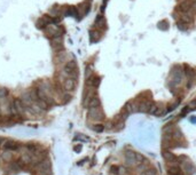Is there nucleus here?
<instances>
[{"mask_svg": "<svg viewBox=\"0 0 196 175\" xmlns=\"http://www.w3.org/2000/svg\"><path fill=\"white\" fill-rule=\"evenodd\" d=\"M0 116H1V105H0Z\"/></svg>", "mask_w": 196, "mask_h": 175, "instance_id": "obj_34", "label": "nucleus"}, {"mask_svg": "<svg viewBox=\"0 0 196 175\" xmlns=\"http://www.w3.org/2000/svg\"><path fill=\"white\" fill-rule=\"evenodd\" d=\"M181 170H184L186 175H193L196 172L194 165L191 164V163H187V160L184 163V165H182V168H181Z\"/></svg>", "mask_w": 196, "mask_h": 175, "instance_id": "obj_9", "label": "nucleus"}, {"mask_svg": "<svg viewBox=\"0 0 196 175\" xmlns=\"http://www.w3.org/2000/svg\"><path fill=\"white\" fill-rule=\"evenodd\" d=\"M118 174L119 175H128V170L125 167H118Z\"/></svg>", "mask_w": 196, "mask_h": 175, "instance_id": "obj_25", "label": "nucleus"}, {"mask_svg": "<svg viewBox=\"0 0 196 175\" xmlns=\"http://www.w3.org/2000/svg\"><path fill=\"white\" fill-rule=\"evenodd\" d=\"M144 175H157V172H156L155 170H147L146 172H144Z\"/></svg>", "mask_w": 196, "mask_h": 175, "instance_id": "obj_29", "label": "nucleus"}, {"mask_svg": "<svg viewBox=\"0 0 196 175\" xmlns=\"http://www.w3.org/2000/svg\"><path fill=\"white\" fill-rule=\"evenodd\" d=\"M92 128H93V130H95L96 133H101V132H103V130H104V125H101V124L94 125Z\"/></svg>", "mask_w": 196, "mask_h": 175, "instance_id": "obj_24", "label": "nucleus"}, {"mask_svg": "<svg viewBox=\"0 0 196 175\" xmlns=\"http://www.w3.org/2000/svg\"><path fill=\"white\" fill-rule=\"evenodd\" d=\"M188 108H189L190 110H195V109H196V98H195V100H193V101L189 102V104H188Z\"/></svg>", "mask_w": 196, "mask_h": 175, "instance_id": "obj_27", "label": "nucleus"}, {"mask_svg": "<svg viewBox=\"0 0 196 175\" xmlns=\"http://www.w3.org/2000/svg\"><path fill=\"white\" fill-rule=\"evenodd\" d=\"M158 109H160V108H158V104L153 103L151 107H150V109H149V111H148V113H149V114H156V112H157Z\"/></svg>", "mask_w": 196, "mask_h": 175, "instance_id": "obj_23", "label": "nucleus"}, {"mask_svg": "<svg viewBox=\"0 0 196 175\" xmlns=\"http://www.w3.org/2000/svg\"><path fill=\"white\" fill-rule=\"evenodd\" d=\"M8 96H9V90L5 88V87H0V101L6 100Z\"/></svg>", "mask_w": 196, "mask_h": 175, "instance_id": "obj_20", "label": "nucleus"}, {"mask_svg": "<svg viewBox=\"0 0 196 175\" xmlns=\"http://www.w3.org/2000/svg\"><path fill=\"white\" fill-rule=\"evenodd\" d=\"M25 148H27V150L31 153H36L37 151H39V145H38L37 143H28V144L25 145Z\"/></svg>", "mask_w": 196, "mask_h": 175, "instance_id": "obj_17", "label": "nucleus"}, {"mask_svg": "<svg viewBox=\"0 0 196 175\" xmlns=\"http://www.w3.org/2000/svg\"><path fill=\"white\" fill-rule=\"evenodd\" d=\"M94 23H95V25L99 27V28H104V25H106V20H104V17L102 16V15H98Z\"/></svg>", "mask_w": 196, "mask_h": 175, "instance_id": "obj_19", "label": "nucleus"}, {"mask_svg": "<svg viewBox=\"0 0 196 175\" xmlns=\"http://www.w3.org/2000/svg\"><path fill=\"white\" fill-rule=\"evenodd\" d=\"M20 100L22 101V103H23V105L25 108H29V107H31L35 102L32 101V98H31V96H30V93H29V90L28 92H24L23 94L21 95V97H20Z\"/></svg>", "mask_w": 196, "mask_h": 175, "instance_id": "obj_8", "label": "nucleus"}, {"mask_svg": "<svg viewBox=\"0 0 196 175\" xmlns=\"http://www.w3.org/2000/svg\"><path fill=\"white\" fill-rule=\"evenodd\" d=\"M62 97L64 98V100H63V103L65 104V103L70 102V100H71V97H72V96L70 95V94H63V96H62Z\"/></svg>", "mask_w": 196, "mask_h": 175, "instance_id": "obj_26", "label": "nucleus"}, {"mask_svg": "<svg viewBox=\"0 0 196 175\" xmlns=\"http://www.w3.org/2000/svg\"><path fill=\"white\" fill-rule=\"evenodd\" d=\"M125 160H126L127 165H130V166H138L139 165L138 160H137V152L127 151L125 153Z\"/></svg>", "mask_w": 196, "mask_h": 175, "instance_id": "obj_6", "label": "nucleus"}, {"mask_svg": "<svg viewBox=\"0 0 196 175\" xmlns=\"http://www.w3.org/2000/svg\"><path fill=\"white\" fill-rule=\"evenodd\" d=\"M193 4L190 2V1H188V0H185V1H182L181 4H179L178 6V9L180 11H182V13H188V11H190V9H193Z\"/></svg>", "mask_w": 196, "mask_h": 175, "instance_id": "obj_10", "label": "nucleus"}, {"mask_svg": "<svg viewBox=\"0 0 196 175\" xmlns=\"http://www.w3.org/2000/svg\"><path fill=\"white\" fill-rule=\"evenodd\" d=\"M52 42V47L55 52H62L63 51V36H58V37H54L51 39Z\"/></svg>", "mask_w": 196, "mask_h": 175, "instance_id": "obj_3", "label": "nucleus"}, {"mask_svg": "<svg viewBox=\"0 0 196 175\" xmlns=\"http://www.w3.org/2000/svg\"><path fill=\"white\" fill-rule=\"evenodd\" d=\"M5 141H6V140H5L4 137H0V145H4V143H5Z\"/></svg>", "mask_w": 196, "mask_h": 175, "instance_id": "obj_32", "label": "nucleus"}, {"mask_svg": "<svg viewBox=\"0 0 196 175\" xmlns=\"http://www.w3.org/2000/svg\"><path fill=\"white\" fill-rule=\"evenodd\" d=\"M1 159L4 160V161H6V163H11V161H13L14 160V155H13L12 151H7V150H5L4 152L1 153Z\"/></svg>", "mask_w": 196, "mask_h": 175, "instance_id": "obj_15", "label": "nucleus"}, {"mask_svg": "<svg viewBox=\"0 0 196 175\" xmlns=\"http://www.w3.org/2000/svg\"><path fill=\"white\" fill-rule=\"evenodd\" d=\"M180 175H182V174H180Z\"/></svg>", "mask_w": 196, "mask_h": 175, "instance_id": "obj_38", "label": "nucleus"}, {"mask_svg": "<svg viewBox=\"0 0 196 175\" xmlns=\"http://www.w3.org/2000/svg\"><path fill=\"white\" fill-rule=\"evenodd\" d=\"M90 39H91L92 42L98 41V40L100 39V32H99V31H91V32H90Z\"/></svg>", "mask_w": 196, "mask_h": 175, "instance_id": "obj_21", "label": "nucleus"}, {"mask_svg": "<svg viewBox=\"0 0 196 175\" xmlns=\"http://www.w3.org/2000/svg\"><path fill=\"white\" fill-rule=\"evenodd\" d=\"M180 21L188 25V24H190V23L193 22V18H191L189 15H182V16L180 17Z\"/></svg>", "mask_w": 196, "mask_h": 175, "instance_id": "obj_22", "label": "nucleus"}, {"mask_svg": "<svg viewBox=\"0 0 196 175\" xmlns=\"http://www.w3.org/2000/svg\"><path fill=\"white\" fill-rule=\"evenodd\" d=\"M4 148H5V150H7V151L14 152V151H17V150L21 149V144L17 143V142L13 141V140H6L5 143H4Z\"/></svg>", "mask_w": 196, "mask_h": 175, "instance_id": "obj_4", "label": "nucleus"}, {"mask_svg": "<svg viewBox=\"0 0 196 175\" xmlns=\"http://www.w3.org/2000/svg\"><path fill=\"white\" fill-rule=\"evenodd\" d=\"M45 36L48 38H54V37H58V36H63L64 29L62 27H60L58 24H49L46 28L44 29Z\"/></svg>", "mask_w": 196, "mask_h": 175, "instance_id": "obj_1", "label": "nucleus"}, {"mask_svg": "<svg viewBox=\"0 0 196 175\" xmlns=\"http://www.w3.org/2000/svg\"><path fill=\"white\" fill-rule=\"evenodd\" d=\"M103 1H108V0H103Z\"/></svg>", "mask_w": 196, "mask_h": 175, "instance_id": "obj_37", "label": "nucleus"}, {"mask_svg": "<svg viewBox=\"0 0 196 175\" xmlns=\"http://www.w3.org/2000/svg\"><path fill=\"white\" fill-rule=\"evenodd\" d=\"M20 159L27 165H32V163H33V153L27 151V152L22 153V156L20 157Z\"/></svg>", "mask_w": 196, "mask_h": 175, "instance_id": "obj_11", "label": "nucleus"}, {"mask_svg": "<svg viewBox=\"0 0 196 175\" xmlns=\"http://www.w3.org/2000/svg\"><path fill=\"white\" fill-rule=\"evenodd\" d=\"M62 86H63L64 90H65L67 93L74 92L76 88V80L72 79V78H67V79H64Z\"/></svg>", "mask_w": 196, "mask_h": 175, "instance_id": "obj_7", "label": "nucleus"}, {"mask_svg": "<svg viewBox=\"0 0 196 175\" xmlns=\"http://www.w3.org/2000/svg\"><path fill=\"white\" fill-rule=\"evenodd\" d=\"M88 119H91L93 121H101L104 119V113L102 111L101 107L100 108H93V109H88Z\"/></svg>", "mask_w": 196, "mask_h": 175, "instance_id": "obj_2", "label": "nucleus"}, {"mask_svg": "<svg viewBox=\"0 0 196 175\" xmlns=\"http://www.w3.org/2000/svg\"><path fill=\"white\" fill-rule=\"evenodd\" d=\"M167 173L169 175H180L182 174V170L177 166V165H174V166H169L167 167Z\"/></svg>", "mask_w": 196, "mask_h": 175, "instance_id": "obj_16", "label": "nucleus"}, {"mask_svg": "<svg viewBox=\"0 0 196 175\" xmlns=\"http://www.w3.org/2000/svg\"><path fill=\"white\" fill-rule=\"evenodd\" d=\"M35 104L37 105V107H39L43 110V111H46V110H48L49 109V105H48V103L45 101H43V100H38L37 102H35Z\"/></svg>", "mask_w": 196, "mask_h": 175, "instance_id": "obj_18", "label": "nucleus"}, {"mask_svg": "<svg viewBox=\"0 0 196 175\" xmlns=\"http://www.w3.org/2000/svg\"><path fill=\"white\" fill-rule=\"evenodd\" d=\"M1 161H2V159H1V157H0V164H1Z\"/></svg>", "mask_w": 196, "mask_h": 175, "instance_id": "obj_35", "label": "nucleus"}, {"mask_svg": "<svg viewBox=\"0 0 196 175\" xmlns=\"http://www.w3.org/2000/svg\"><path fill=\"white\" fill-rule=\"evenodd\" d=\"M162 156H163L164 160H165L166 163H169V164H174V163L178 161V158L175 157V155L171 152L170 150H167V149H164V150L162 151Z\"/></svg>", "mask_w": 196, "mask_h": 175, "instance_id": "obj_5", "label": "nucleus"}, {"mask_svg": "<svg viewBox=\"0 0 196 175\" xmlns=\"http://www.w3.org/2000/svg\"><path fill=\"white\" fill-rule=\"evenodd\" d=\"M110 170H111V173H114V174H118V166H112V167L110 168Z\"/></svg>", "mask_w": 196, "mask_h": 175, "instance_id": "obj_30", "label": "nucleus"}, {"mask_svg": "<svg viewBox=\"0 0 196 175\" xmlns=\"http://www.w3.org/2000/svg\"><path fill=\"white\" fill-rule=\"evenodd\" d=\"M91 77H92V70L90 68H87L86 71H85V78H86V79H90Z\"/></svg>", "mask_w": 196, "mask_h": 175, "instance_id": "obj_28", "label": "nucleus"}, {"mask_svg": "<svg viewBox=\"0 0 196 175\" xmlns=\"http://www.w3.org/2000/svg\"><path fill=\"white\" fill-rule=\"evenodd\" d=\"M101 107V100H100V97L98 95H94L91 98V101L88 102V104H87V108L88 109H93V108H100Z\"/></svg>", "mask_w": 196, "mask_h": 175, "instance_id": "obj_13", "label": "nucleus"}, {"mask_svg": "<svg viewBox=\"0 0 196 175\" xmlns=\"http://www.w3.org/2000/svg\"><path fill=\"white\" fill-rule=\"evenodd\" d=\"M74 150H75L76 152H78V151H81V145H78V147H75V148H74Z\"/></svg>", "mask_w": 196, "mask_h": 175, "instance_id": "obj_31", "label": "nucleus"}, {"mask_svg": "<svg viewBox=\"0 0 196 175\" xmlns=\"http://www.w3.org/2000/svg\"><path fill=\"white\" fill-rule=\"evenodd\" d=\"M151 101L150 100H144L141 101V103L139 104V111L140 112H148L149 111L150 107H151Z\"/></svg>", "mask_w": 196, "mask_h": 175, "instance_id": "obj_12", "label": "nucleus"}, {"mask_svg": "<svg viewBox=\"0 0 196 175\" xmlns=\"http://www.w3.org/2000/svg\"><path fill=\"white\" fill-rule=\"evenodd\" d=\"M191 7H193V9H194V11H196V2H194V4H193V6H191Z\"/></svg>", "mask_w": 196, "mask_h": 175, "instance_id": "obj_33", "label": "nucleus"}, {"mask_svg": "<svg viewBox=\"0 0 196 175\" xmlns=\"http://www.w3.org/2000/svg\"><path fill=\"white\" fill-rule=\"evenodd\" d=\"M49 15L52 17H58L60 15H62V7L58 5L53 6L49 9Z\"/></svg>", "mask_w": 196, "mask_h": 175, "instance_id": "obj_14", "label": "nucleus"}, {"mask_svg": "<svg viewBox=\"0 0 196 175\" xmlns=\"http://www.w3.org/2000/svg\"><path fill=\"white\" fill-rule=\"evenodd\" d=\"M193 1H194V2H196V0H193Z\"/></svg>", "mask_w": 196, "mask_h": 175, "instance_id": "obj_36", "label": "nucleus"}]
</instances>
